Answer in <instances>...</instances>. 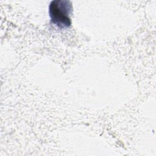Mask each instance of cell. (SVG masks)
Returning a JSON list of instances; mask_svg holds the SVG:
<instances>
[{
    "instance_id": "1",
    "label": "cell",
    "mask_w": 156,
    "mask_h": 156,
    "mask_svg": "<svg viewBox=\"0 0 156 156\" xmlns=\"http://www.w3.org/2000/svg\"><path fill=\"white\" fill-rule=\"evenodd\" d=\"M73 7L68 0H52L49 6V13L51 22L60 28L71 25L70 15Z\"/></svg>"
}]
</instances>
